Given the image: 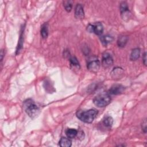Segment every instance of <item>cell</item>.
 Here are the masks:
<instances>
[{
  "label": "cell",
  "instance_id": "6da1fadb",
  "mask_svg": "<svg viewBox=\"0 0 147 147\" xmlns=\"http://www.w3.org/2000/svg\"><path fill=\"white\" fill-rule=\"evenodd\" d=\"M98 112L94 109H90L86 111H79L77 113V117L85 123H92L96 118Z\"/></svg>",
  "mask_w": 147,
  "mask_h": 147
},
{
  "label": "cell",
  "instance_id": "7a4b0ae2",
  "mask_svg": "<svg viewBox=\"0 0 147 147\" xmlns=\"http://www.w3.org/2000/svg\"><path fill=\"white\" fill-rule=\"evenodd\" d=\"M27 114L32 118L36 117L40 113V108L32 100H28L24 104Z\"/></svg>",
  "mask_w": 147,
  "mask_h": 147
},
{
  "label": "cell",
  "instance_id": "3957f363",
  "mask_svg": "<svg viewBox=\"0 0 147 147\" xmlns=\"http://www.w3.org/2000/svg\"><path fill=\"white\" fill-rule=\"evenodd\" d=\"M111 102L110 95L106 93H101L96 97L93 100L95 105L98 108H104L108 106Z\"/></svg>",
  "mask_w": 147,
  "mask_h": 147
},
{
  "label": "cell",
  "instance_id": "277c9868",
  "mask_svg": "<svg viewBox=\"0 0 147 147\" xmlns=\"http://www.w3.org/2000/svg\"><path fill=\"white\" fill-rule=\"evenodd\" d=\"M88 31L90 33H94L97 35H101L104 32V26L101 23H96L89 24L87 27Z\"/></svg>",
  "mask_w": 147,
  "mask_h": 147
},
{
  "label": "cell",
  "instance_id": "5b68a950",
  "mask_svg": "<svg viewBox=\"0 0 147 147\" xmlns=\"http://www.w3.org/2000/svg\"><path fill=\"white\" fill-rule=\"evenodd\" d=\"M121 16L123 20H128L131 15L129 10L128 4L126 2H122L120 4Z\"/></svg>",
  "mask_w": 147,
  "mask_h": 147
},
{
  "label": "cell",
  "instance_id": "8992f818",
  "mask_svg": "<svg viewBox=\"0 0 147 147\" xmlns=\"http://www.w3.org/2000/svg\"><path fill=\"white\" fill-rule=\"evenodd\" d=\"M102 64L105 68L110 67L113 64V59L109 53L105 52L103 54Z\"/></svg>",
  "mask_w": 147,
  "mask_h": 147
},
{
  "label": "cell",
  "instance_id": "52a82bcc",
  "mask_svg": "<svg viewBox=\"0 0 147 147\" xmlns=\"http://www.w3.org/2000/svg\"><path fill=\"white\" fill-rule=\"evenodd\" d=\"M87 67L89 71L93 72H97L100 67V62L98 59H93L90 60L87 65Z\"/></svg>",
  "mask_w": 147,
  "mask_h": 147
},
{
  "label": "cell",
  "instance_id": "ba28073f",
  "mask_svg": "<svg viewBox=\"0 0 147 147\" xmlns=\"http://www.w3.org/2000/svg\"><path fill=\"white\" fill-rule=\"evenodd\" d=\"M125 87L121 85H114L109 89V94L112 95H119L123 93L125 91Z\"/></svg>",
  "mask_w": 147,
  "mask_h": 147
},
{
  "label": "cell",
  "instance_id": "9c48e42d",
  "mask_svg": "<svg viewBox=\"0 0 147 147\" xmlns=\"http://www.w3.org/2000/svg\"><path fill=\"white\" fill-rule=\"evenodd\" d=\"M75 16L78 19H82L84 18L85 13L84 7L81 4H77L75 9Z\"/></svg>",
  "mask_w": 147,
  "mask_h": 147
},
{
  "label": "cell",
  "instance_id": "30bf717a",
  "mask_svg": "<svg viewBox=\"0 0 147 147\" xmlns=\"http://www.w3.org/2000/svg\"><path fill=\"white\" fill-rule=\"evenodd\" d=\"M24 26L23 27V28H22L21 31V33L20 35V38L19 40V43H18V45L16 49V55L19 54L21 49L23 48V43H24Z\"/></svg>",
  "mask_w": 147,
  "mask_h": 147
},
{
  "label": "cell",
  "instance_id": "8fae6325",
  "mask_svg": "<svg viewBox=\"0 0 147 147\" xmlns=\"http://www.w3.org/2000/svg\"><path fill=\"white\" fill-rule=\"evenodd\" d=\"M59 145L62 147H70L72 145V142L68 138L62 137L59 141Z\"/></svg>",
  "mask_w": 147,
  "mask_h": 147
},
{
  "label": "cell",
  "instance_id": "7c38bea8",
  "mask_svg": "<svg viewBox=\"0 0 147 147\" xmlns=\"http://www.w3.org/2000/svg\"><path fill=\"white\" fill-rule=\"evenodd\" d=\"M128 41V37L126 36H120L117 40V44L120 47H124Z\"/></svg>",
  "mask_w": 147,
  "mask_h": 147
},
{
  "label": "cell",
  "instance_id": "4fadbf2b",
  "mask_svg": "<svg viewBox=\"0 0 147 147\" xmlns=\"http://www.w3.org/2000/svg\"><path fill=\"white\" fill-rule=\"evenodd\" d=\"M100 39L102 44L105 46H106L109 43H112L114 40L113 37L110 35H105L101 36Z\"/></svg>",
  "mask_w": 147,
  "mask_h": 147
},
{
  "label": "cell",
  "instance_id": "5bb4252c",
  "mask_svg": "<svg viewBox=\"0 0 147 147\" xmlns=\"http://www.w3.org/2000/svg\"><path fill=\"white\" fill-rule=\"evenodd\" d=\"M140 55V49L138 48H134L133 49L131 54H130V59L132 61H134L137 60Z\"/></svg>",
  "mask_w": 147,
  "mask_h": 147
},
{
  "label": "cell",
  "instance_id": "9a60e30c",
  "mask_svg": "<svg viewBox=\"0 0 147 147\" xmlns=\"http://www.w3.org/2000/svg\"><path fill=\"white\" fill-rule=\"evenodd\" d=\"M65 134L68 138H75L78 134V131L75 129H68L65 131Z\"/></svg>",
  "mask_w": 147,
  "mask_h": 147
},
{
  "label": "cell",
  "instance_id": "2e32d148",
  "mask_svg": "<svg viewBox=\"0 0 147 147\" xmlns=\"http://www.w3.org/2000/svg\"><path fill=\"white\" fill-rule=\"evenodd\" d=\"M41 35L43 39H46L48 35V27L47 23L44 24L41 27Z\"/></svg>",
  "mask_w": 147,
  "mask_h": 147
},
{
  "label": "cell",
  "instance_id": "e0dca14e",
  "mask_svg": "<svg viewBox=\"0 0 147 147\" xmlns=\"http://www.w3.org/2000/svg\"><path fill=\"white\" fill-rule=\"evenodd\" d=\"M104 124L107 128H111L113 124V119L110 116H107L103 121Z\"/></svg>",
  "mask_w": 147,
  "mask_h": 147
},
{
  "label": "cell",
  "instance_id": "ac0fdd59",
  "mask_svg": "<svg viewBox=\"0 0 147 147\" xmlns=\"http://www.w3.org/2000/svg\"><path fill=\"white\" fill-rule=\"evenodd\" d=\"M64 7L67 12H70L72 8V3L71 1H63Z\"/></svg>",
  "mask_w": 147,
  "mask_h": 147
},
{
  "label": "cell",
  "instance_id": "d6986e66",
  "mask_svg": "<svg viewBox=\"0 0 147 147\" xmlns=\"http://www.w3.org/2000/svg\"><path fill=\"white\" fill-rule=\"evenodd\" d=\"M69 61H70L71 65L72 66L80 67V63H79V61H78V59L76 57H75V56L71 57L70 59H69Z\"/></svg>",
  "mask_w": 147,
  "mask_h": 147
},
{
  "label": "cell",
  "instance_id": "ffe728a7",
  "mask_svg": "<svg viewBox=\"0 0 147 147\" xmlns=\"http://www.w3.org/2000/svg\"><path fill=\"white\" fill-rule=\"evenodd\" d=\"M142 129L143 130L144 133L146 132V121L145 120L142 124Z\"/></svg>",
  "mask_w": 147,
  "mask_h": 147
},
{
  "label": "cell",
  "instance_id": "44dd1931",
  "mask_svg": "<svg viewBox=\"0 0 147 147\" xmlns=\"http://www.w3.org/2000/svg\"><path fill=\"white\" fill-rule=\"evenodd\" d=\"M146 52H145L144 54V56H143V58H142L144 64L145 65H146Z\"/></svg>",
  "mask_w": 147,
  "mask_h": 147
}]
</instances>
